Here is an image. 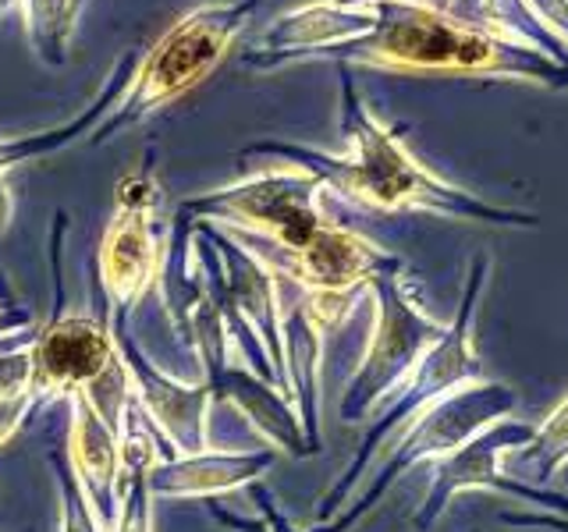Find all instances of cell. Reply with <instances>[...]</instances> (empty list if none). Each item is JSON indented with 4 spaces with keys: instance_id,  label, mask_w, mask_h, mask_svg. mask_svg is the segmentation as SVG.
Here are the masks:
<instances>
[{
    "instance_id": "6da1fadb",
    "label": "cell",
    "mask_w": 568,
    "mask_h": 532,
    "mask_svg": "<svg viewBox=\"0 0 568 532\" xmlns=\"http://www.w3.org/2000/svg\"><path fill=\"white\" fill-rule=\"evenodd\" d=\"M484 270H487V263L476 259L469 284H466V295H462V301H458L455 324L444 330L440 341L413 366V372H408V377L395 390H390L395 401H390L384 412L369 422V430H366V437L359 443V451H355L352 466L345 469V475L337 479V483L324 497H320V508H316L320 522H331L334 514L348 504L352 490L359 487V479L369 469V458L381 451V443L395 433L405 419L419 416L426 405H434L437 398L452 395V390H458V387L484 380V366H479L476 351H473V313H476L479 284H484Z\"/></svg>"
},
{
    "instance_id": "277c9868",
    "label": "cell",
    "mask_w": 568,
    "mask_h": 532,
    "mask_svg": "<svg viewBox=\"0 0 568 532\" xmlns=\"http://www.w3.org/2000/svg\"><path fill=\"white\" fill-rule=\"evenodd\" d=\"M537 433V426L529 422H511V419H497L490 422L487 430H479L473 440L462 443L458 451L437 458L434 466V483L426 490V501L423 508L413 514V525L416 529H430L437 525V519L448 504L455 501V493L462 490H497L505 497H515V501H526V504H537L550 514H561L568 519V497L555 493V490H544V487H532L515 479L508 472H501L497 458L515 451V448H526Z\"/></svg>"
},
{
    "instance_id": "ba28073f",
    "label": "cell",
    "mask_w": 568,
    "mask_h": 532,
    "mask_svg": "<svg viewBox=\"0 0 568 532\" xmlns=\"http://www.w3.org/2000/svg\"><path fill=\"white\" fill-rule=\"evenodd\" d=\"M71 401V433H68V458L75 483L85 493L89 508L97 514V525L103 532H114L118 525V437L111 433V426L100 419V412L82 390L68 395Z\"/></svg>"
},
{
    "instance_id": "52a82bcc",
    "label": "cell",
    "mask_w": 568,
    "mask_h": 532,
    "mask_svg": "<svg viewBox=\"0 0 568 532\" xmlns=\"http://www.w3.org/2000/svg\"><path fill=\"white\" fill-rule=\"evenodd\" d=\"M153 192L146 182H129L121 188L118 221L106 231L103 242V288L114 301V324H129V309L139 306V298L156 277V253L146 227V209Z\"/></svg>"
},
{
    "instance_id": "9a60e30c",
    "label": "cell",
    "mask_w": 568,
    "mask_h": 532,
    "mask_svg": "<svg viewBox=\"0 0 568 532\" xmlns=\"http://www.w3.org/2000/svg\"><path fill=\"white\" fill-rule=\"evenodd\" d=\"M36 412L29 398V345L0 355V443Z\"/></svg>"
},
{
    "instance_id": "7402d4cb",
    "label": "cell",
    "mask_w": 568,
    "mask_h": 532,
    "mask_svg": "<svg viewBox=\"0 0 568 532\" xmlns=\"http://www.w3.org/2000/svg\"><path fill=\"white\" fill-rule=\"evenodd\" d=\"M0 164H4V156H0Z\"/></svg>"
},
{
    "instance_id": "8fae6325",
    "label": "cell",
    "mask_w": 568,
    "mask_h": 532,
    "mask_svg": "<svg viewBox=\"0 0 568 532\" xmlns=\"http://www.w3.org/2000/svg\"><path fill=\"white\" fill-rule=\"evenodd\" d=\"M221 206L239 224H248L263 231V235L277 238L288 253L302 248L320 231V221L313 213V182H263L231 192Z\"/></svg>"
},
{
    "instance_id": "d6986e66",
    "label": "cell",
    "mask_w": 568,
    "mask_h": 532,
    "mask_svg": "<svg viewBox=\"0 0 568 532\" xmlns=\"http://www.w3.org/2000/svg\"><path fill=\"white\" fill-rule=\"evenodd\" d=\"M206 511H210V519H217L221 525L235 529V532H271V529H266V522H263V519H242V514L221 508L217 501H210V504H206Z\"/></svg>"
},
{
    "instance_id": "3957f363",
    "label": "cell",
    "mask_w": 568,
    "mask_h": 532,
    "mask_svg": "<svg viewBox=\"0 0 568 532\" xmlns=\"http://www.w3.org/2000/svg\"><path fill=\"white\" fill-rule=\"evenodd\" d=\"M369 288L377 295V327H373L369 348L342 395L345 422H363L448 330L405 298L395 274H377Z\"/></svg>"
},
{
    "instance_id": "ac0fdd59",
    "label": "cell",
    "mask_w": 568,
    "mask_h": 532,
    "mask_svg": "<svg viewBox=\"0 0 568 532\" xmlns=\"http://www.w3.org/2000/svg\"><path fill=\"white\" fill-rule=\"evenodd\" d=\"M501 525H511V529H547V532H568V519L561 514H501Z\"/></svg>"
},
{
    "instance_id": "44dd1931",
    "label": "cell",
    "mask_w": 568,
    "mask_h": 532,
    "mask_svg": "<svg viewBox=\"0 0 568 532\" xmlns=\"http://www.w3.org/2000/svg\"><path fill=\"white\" fill-rule=\"evenodd\" d=\"M8 213H11V200H8V192H4V185H0V227H4V221H8Z\"/></svg>"
},
{
    "instance_id": "30bf717a",
    "label": "cell",
    "mask_w": 568,
    "mask_h": 532,
    "mask_svg": "<svg viewBox=\"0 0 568 532\" xmlns=\"http://www.w3.org/2000/svg\"><path fill=\"white\" fill-rule=\"evenodd\" d=\"M274 448H256L242 454L206 451L192 458H174L150 469L146 487L150 497H168V501H178V497H213L242 483H256L274 466Z\"/></svg>"
},
{
    "instance_id": "8992f818",
    "label": "cell",
    "mask_w": 568,
    "mask_h": 532,
    "mask_svg": "<svg viewBox=\"0 0 568 532\" xmlns=\"http://www.w3.org/2000/svg\"><path fill=\"white\" fill-rule=\"evenodd\" d=\"M111 334H114V345L121 351L124 366L132 372L135 401L142 405V412L156 422V430L171 440V448L182 458L206 454L210 451V443H206L210 390L203 383L200 387L178 383L168 377V372H160L132 341L129 324H114Z\"/></svg>"
},
{
    "instance_id": "5bb4252c",
    "label": "cell",
    "mask_w": 568,
    "mask_h": 532,
    "mask_svg": "<svg viewBox=\"0 0 568 532\" xmlns=\"http://www.w3.org/2000/svg\"><path fill=\"white\" fill-rule=\"evenodd\" d=\"M395 47L398 53H405V58H416V61H487L490 50L487 43L479 40H466V35L458 32H448L440 25H408L402 32H395Z\"/></svg>"
},
{
    "instance_id": "ffe728a7",
    "label": "cell",
    "mask_w": 568,
    "mask_h": 532,
    "mask_svg": "<svg viewBox=\"0 0 568 532\" xmlns=\"http://www.w3.org/2000/svg\"><path fill=\"white\" fill-rule=\"evenodd\" d=\"M26 324H29V313H26V309H18V306L0 309V337L11 334V330H18V327H26Z\"/></svg>"
},
{
    "instance_id": "4fadbf2b",
    "label": "cell",
    "mask_w": 568,
    "mask_h": 532,
    "mask_svg": "<svg viewBox=\"0 0 568 532\" xmlns=\"http://www.w3.org/2000/svg\"><path fill=\"white\" fill-rule=\"evenodd\" d=\"M561 472L568 479V398L537 426L526 448L508 451V475L532 479V487L547 483Z\"/></svg>"
},
{
    "instance_id": "7a4b0ae2",
    "label": "cell",
    "mask_w": 568,
    "mask_h": 532,
    "mask_svg": "<svg viewBox=\"0 0 568 532\" xmlns=\"http://www.w3.org/2000/svg\"><path fill=\"white\" fill-rule=\"evenodd\" d=\"M519 405V395L505 383L494 380H476L452 390V395L437 398L434 405H426L419 416H413L416 422L408 426V433L390 448L387 461L373 475V483L355 497V504L337 511L331 522H320L313 532H348L359 519L381 504V497L395 487V479L402 472H408L413 466L426 458H444L458 451L462 443L473 440L479 430H487L490 422L505 419L511 408Z\"/></svg>"
},
{
    "instance_id": "5b68a950",
    "label": "cell",
    "mask_w": 568,
    "mask_h": 532,
    "mask_svg": "<svg viewBox=\"0 0 568 532\" xmlns=\"http://www.w3.org/2000/svg\"><path fill=\"white\" fill-rule=\"evenodd\" d=\"M64 295L58 280L53 319L29 341V398L40 408L61 395L85 390L118 359L106 306L93 316H64Z\"/></svg>"
},
{
    "instance_id": "2e32d148",
    "label": "cell",
    "mask_w": 568,
    "mask_h": 532,
    "mask_svg": "<svg viewBox=\"0 0 568 532\" xmlns=\"http://www.w3.org/2000/svg\"><path fill=\"white\" fill-rule=\"evenodd\" d=\"M50 466H53V475H58V487H61V525H58V532H103L97 525V514H93V508H89L85 493L79 490L75 472H71L64 454L53 451Z\"/></svg>"
},
{
    "instance_id": "9c48e42d",
    "label": "cell",
    "mask_w": 568,
    "mask_h": 532,
    "mask_svg": "<svg viewBox=\"0 0 568 532\" xmlns=\"http://www.w3.org/2000/svg\"><path fill=\"white\" fill-rule=\"evenodd\" d=\"M398 263L377 253L359 235L337 227H320L316 235L295 248L288 274L302 291H352L366 288L377 274H395Z\"/></svg>"
},
{
    "instance_id": "7c38bea8",
    "label": "cell",
    "mask_w": 568,
    "mask_h": 532,
    "mask_svg": "<svg viewBox=\"0 0 568 532\" xmlns=\"http://www.w3.org/2000/svg\"><path fill=\"white\" fill-rule=\"evenodd\" d=\"M320 345L324 334L313 327V319L302 309V288L295 284V298L281 309V351H284V377H288V398L302 422L310 454H320Z\"/></svg>"
},
{
    "instance_id": "e0dca14e",
    "label": "cell",
    "mask_w": 568,
    "mask_h": 532,
    "mask_svg": "<svg viewBox=\"0 0 568 532\" xmlns=\"http://www.w3.org/2000/svg\"><path fill=\"white\" fill-rule=\"evenodd\" d=\"M248 497H253V504L260 508V519L266 522V529L271 532H298L284 514L277 511V504H274V493L266 490L263 483H248Z\"/></svg>"
}]
</instances>
